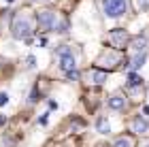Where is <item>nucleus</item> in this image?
Instances as JSON below:
<instances>
[{
	"mask_svg": "<svg viewBox=\"0 0 149 147\" xmlns=\"http://www.w3.org/2000/svg\"><path fill=\"white\" fill-rule=\"evenodd\" d=\"M134 6H136V11L145 13V11H149V0H134Z\"/></svg>",
	"mask_w": 149,
	"mask_h": 147,
	"instance_id": "15",
	"label": "nucleus"
},
{
	"mask_svg": "<svg viewBox=\"0 0 149 147\" xmlns=\"http://www.w3.org/2000/svg\"><path fill=\"white\" fill-rule=\"evenodd\" d=\"M113 147H136V141H134V137H130V134H121L113 141Z\"/></svg>",
	"mask_w": 149,
	"mask_h": 147,
	"instance_id": "11",
	"label": "nucleus"
},
{
	"mask_svg": "<svg viewBox=\"0 0 149 147\" xmlns=\"http://www.w3.org/2000/svg\"><path fill=\"white\" fill-rule=\"evenodd\" d=\"M141 147H149V141H147V143H143V145H141Z\"/></svg>",
	"mask_w": 149,
	"mask_h": 147,
	"instance_id": "20",
	"label": "nucleus"
},
{
	"mask_svg": "<svg viewBox=\"0 0 149 147\" xmlns=\"http://www.w3.org/2000/svg\"><path fill=\"white\" fill-rule=\"evenodd\" d=\"M26 66H28V68H34V66H36V58L28 56V58H26Z\"/></svg>",
	"mask_w": 149,
	"mask_h": 147,
	"instance_id": "17",
	"label": "nucleus"
},
{
	"mask_svg": "<svg viewBox=\"0 0 149 147\" xmlns=\"http://www.w3.org/2000/svg\"><path fill=\"white\" fill-rule=\"evenodd\" d=\"M126 90L132 94L134 100H141V98H143V83H141V85H126Z\"/></svg>",
	"mask_w": 149,
	"mask_h": 147,
	"instance_id": "14",
	"label": "nucleus"
},
{
	"mask_svg": "<svg viewBox=\"0 0 149 147\" xmlns=\"http://www.w3.org/2000/svg\"><path fill=\"white\" fill-rule=\"evenodd\" d=\"M141 83H143V79H141L139 75H134V72L128 75V83H126V85H141Z\"/></svg>",
	"mask_w": 149,
	"mask_h": 147,
	"instance_id": "16",
	"label": "nucleus"
},
{
	"mask_svg": "<svg viewBox=\"0 0 149 147\" xmlns=\"http://www.w3.org/2000/svg\"><path fill=\"white\" fill-rule=\"evenodd\" d=\"M6 102H9V94H6V92H0V107L6 105Z\"/></svg>",
	"mask_w": 149,
	"mask_h": 147,
	"instance_id": "18",
	"label": "nucleus"
},
{
	"mask_svg": "<svg viewBox=\"0 0 149 147\" xmlns=\"http://www.w3.org/2000/svg\"><path fill=\"white\" fill-rule=\"evenodd\" d=\"M100 6H102L104 17L111 19L124 17L128 13V0H100Z\"/></svg>",
	"mask_w": 149,
	"mask_h": 147,
	"instance_id": "4",
	"label": "nucleus"
},
{
	"mask_svg": "<svg viewBox=\"0 0 149 147\" xmlns=\"http://www.w3.org/2000/svg\"><path fill=\"white\" fill-rule=\"evenodd\" d=\"M36 24H38V28L43 30V32H51V30L66 32V28H68V24L62 22V19L58 17V13L56 11H49V9L36 13Z\"/></svg>",
	"mask_w": 149,
	"mask_h": 147,
	"instance_id": "1",
	"label": "nucleus"
},
{
	"mask_svg": "<svg viewBox=\"0 0 149 147\" xmlns=\"http://www.w3.org/2000/svg\"><path fill=\"white\" fill-rule=\"evenodd\" d=\"M2 124H4V117H2V115H0V126H2Z\"/></svg>",
	"mask_w": 149,
	"mask_h": 147,
	"instance_id": "19",
	"label": "nucleus"
},
{
	"mask_svg": "<svg viewBox=\"0 0 149 147\" xmlns=\"http://www.w3.org/2000/svg\"><path fill=\"white\" fill-rule=\"evenodd\" d=\"M130 34H128V32L124 30V28H115V30H111L109 32V43L113 45L115 49H124V47H128V43H130Z\"/></svg>",
	"mask_w": 149,
	"mask_h": 147,
	"instance_id": "6",
	"label": "nucleus"
},
{
	"mask_svg": "<svg viewBox=\"0 0 149 147\" xmlns=\"http://www.w3.org/2000/svg\"><path fill=\"white\" fill-rule=\"evenodd\" d=\"M96 130L100 132V134H109V132H111V124H109V119H107L104 115H102V117H98V122H96Z\"/></svg>",
	"mask_w": 149,
	"mask_h": 147,
	"instance_id": "13",
	"label": "nucleus"
},
{
	"mask_svg": "<svg viewBox=\"0 0 149 147\" xmlns=\"http://www.w3.org/2000/svg\"><path fill=\"white\" fill-rule=\"evenodd\" d=\"M26 2H34V0H26Z\"/></svg>",
	"mask_w": 149,
	"mask_h": 147,
	"instance_id": "21",
	"label": "nucleus"
},
{
	"mask_svg": "<svg viewBox=\"0 0 149 147\" xmlns=\"http://www.w3.org/2000/svg\"><path fill=\"white\" fill-rule=\"evenodd\" d=\"M132 132L134 134H141V137H149V122L145 117L136 115L132 119Z\"/></svg>",
	"mask_w": 149,
	"mask_h": 147,
	"instance_id": "9",
	"label": "nucleus"
},
{
	"mask_svg": "<svg viewBox=\"0 0 149 147\" xmlns=\"http://www.w3.org/2000/svg\"><path fill=\"white\" fill-rule=\"evenodd\" d=\"M128 47H132V51H145L147 49V36H132L130 38V43H128Z\"/></svg>",
	"mask_w": 149,
	"mask_h": 147,
	"instance_id": "10",
	"label": "nucleus"
},
{
	"mask_svg": "<svg viewBox=\"0 0 149 147\" xmlns=\"http://www.w3.org/2000/svg\"><path fill=\"white\" fill-rule=\"evenodd\" d=\"M107 105H109L111 111H126L128 109V96L124 94V92H113V94L109 96V100H107Z\"/></svg>",
	"mask_w": 149,
	"mask_h": 147,
	"instance_id": "7",
	"label": "nucleus"
},
{
	"mask_svg": "<svg viewBox=\"0 0 149 147\" xmlns=\"http://www.w3.org/2000/svg\"><path fill=\"white\" fill-rule=\"evenodd\" d=\"M85 79H87V83H92V85H102L107 81V70L92 68V70L85 72Z\"/></svg>",
	"mask_w": 149,
	"mask_h": 147,
	"instance_id": "8",
	"label": "nucleus"
},
{
	"mask_svg": "<svg viewBox=\"0 0 149 147\" xmlns=\"http://www.w3.org/2000/svg\"><path fill=\"white\" fill-rule=\"evenodd\" d=\"M56 53H58L60 68H62V72H64V75H66V72L77 70V58H74V53H72V49L68 47V45H60Z\"/></svg>",
	"mask_w": 149,
	"mask_h": 147,
	"instance_id": "5",
	"label": "nucleus"
},
{
	"mask_svg": "<svg viewBox=\"0 0 149 147\" xmlns=\"http://www.w3.org/2000/svg\"><path fill=\"white\" fill-rule=\"evenodd\" d=\"M145 60H147V53H145V51H134V58L130 60V68H132V70L141 68V66L145 64Z\"/></svg>",
	"mask_w": 149,
	"mask_h": 147,
	"instance_id": "12",
	"label": "nucleus"
},
{
	"mask_svg": "<svg viewBox=\"0 0 149 147\" xmlns=\"http://www.w3.org/2000/svg\"><path fill=\"white\" fill-rule=\"evenodd\" d=\"M126 62V58L121 56V51L119 49H104L100 56L96 58V68H100V70H115V68H119L121 64Z\"/></svg>",
	"mask_w": 149,
	"mask_h": 147,
	"instance_id": "3",
	"label": "nucleus"
},
{
	"mask_svg": "<svg viewBox=\"0 0 149 147\" xmlns=\"http://www.w3.org/2000/svg\"><path fill=\"white\" fill-rule=\"evenodd\" d=\"M32 32H34V24H32V19L26 15V13H19V15L13 17V22H11L13 38H17V41H28V38H32Z\"/></svg>",
	"mask_w": 149,
	"mask_h": 147,
	"instance_id": "2",
	"label": "nucleus"
}]
</instances>
